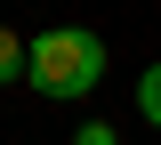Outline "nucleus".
<instances>
[{"instance_id": "1", "label": "nucleus", "mask_w": 161, "mask_h": 145, "mask_svg": "<svg viewBox=\"0 0 161 145\" xmlns=\"http://www.w3.org/2000/svg\"><path fill=\"white\" fill-rule=\"evenodd\" d=\"M24 81H32L40 97H57V105L97 97V81H105V41L89 32V24H48V32H32Z\"/></svg>"}, {"instance_id": "4", "label": "nucleus", "mask_w": 161, "mask_h": 145, "mask_svg": "<svg viewBox=\"0 0 161 145\" xmlns=\"http://www.w3.org/2000/svg\"><path fill=\"white\" fill-rule=\"evenodd\" d=\"M73 145H113V121H80V137Z\"/></svg>"}, {"instance_id": "2", "label": "nucleus", "mask_w": 161, "mask_h": 145, "mask_svg": "<svg viewBox=\"0 0 161 145\" xmlns=\"http://www.w3.org/2000/svg\"><path fill=\"white\" fill-rule=\"evenodd\" d=\"M137 113H145V129L161 137V57H153V64L137 73Z\"/></svg>"}, {"instance_id": "3", "label": "nucleus", "mask_w": 161, "mask_h": 145, "mask_svg": "<svg viewBox=\"0 0 161 145\" xmlns=\"http://www.w3.org/2000/svg\"><path fill=\"white\" fill-rule=\"evenodd\" d=\"M24 57H32V32H8L0 24V81H24Z\"/></svg>"}]
</instances>
